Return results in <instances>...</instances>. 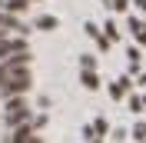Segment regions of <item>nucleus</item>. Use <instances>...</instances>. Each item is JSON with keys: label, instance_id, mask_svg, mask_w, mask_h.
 <instances>
[{"label": "nucleus", "instance_id": "f257e3e1", "mask_svg": "<svg viewBox=\"0 0 146 143\" xmlns=\"http://www.w3.org/2000/svg\"><path fill=\"white\" fill-rule=\"evenodd\" d=\"M30 7V0H0V10H10V13H23Z\"/></svg>", "mask_w": 146, "mask_h": 143}, {"label": "nucleus", "instance_id": "f03ea898", "mask_svg": "<svg viewBox=\"0 0 146 143\" xmlns=\"http://www.w3.org/2000/svg\"><path fill=\"white\" fill-rule=\"evenodd\" d=\"M36 30H56V17H50V13H43V17L36 20Z\"/></svg>", "mask_w": 146, "mask_h": 143}]
</instances>
